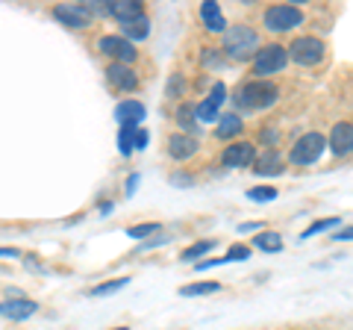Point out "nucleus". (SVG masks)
Returning a JSON list of instances; mask_svg holds the SVG:
<instances>
[{
  "mask_svg": "<svg viewBox=\"0 0 353 330\" xmlns=\"http://www.w3.org/2000/svg\"><path fill=\"white\" fill-rule=\"evenodd\" d=\"M256 50H259L256 30H250L245 24H236V27H227L224 30V53H227L230 59L245 62L250 57H256Z\"/></svg>",
  "mask_w": 353,
  "mask_h": 330,
  "instance_id": "1",
  "label": "nucleus"
},
{
  "mask_svg": "<svg viewBox=\"0 0 353 330\" xmlns=\"http://www.w3.org/2000/svg\"><path fill=\"white\" fill-rule=\"evenodd\" d=\"M277 86H274L271 80H250V83H241V89L236 95V101L241 109H248V113H253V109H268L277 104Z\"/></svg>",
  "mask_w": 353,
  "mask_h": 330,
  "instance_id": "2",
  "label": "nucleus"
},
{
  "mask_svg": "<svg viewBox=\"0 0 353 330\" xmlns=\"http://www.w3.org/2000/svg\"><path fill=\"white\" fill-rule=\"evenodd\" d=\"M285 62H289V53H285L283 45H265L253 57V74L259 80H268L271 74H280L285 68Z\"/></svg>",
  "mask_w": 353,
  "mask_h": 330,
  "instance_id": "3",
  "label": "nucleus"
},
{
  "mask_svg": "<svg viewBox=\"0 0 353 330\" xmlns=\"http://www.w3.org/2000/svg\"><path fill=\"white\" fill-rule=\"evenodd\" d=\"M265 30H271V32H289L294 27H301L303 24V12L297 6H289V3H277V6H268L265 9Z\"/></svg>",
  "mask_w": 353,
  "mask_h": 330,
  "instance_id": "4",
  "label": "nucleus"
},
{
  "mask_svg": "<svg viewBox=\"0 0 353 330\" xmlns=\"http://www.w3.org/2000/svg\"><path fill=\"white\" fill-rule=\"evenodd\" d=\"M324 148H327V139L318 133V130H312V133H303L301 139L294 142V148H292V153H289V159H292L294 165H312V162L321 159Z\"/></svg>",
  "mask_w": 353,
  "mask_h": 330,
  "instance_id": "5",
  "label": "nucleus"
},
{
  "mask_svg": "<svg viewBox=\"0 0 353 330\" xmlns=\"http://www.w3.org/2000/svg\"><path fill=\"white\" fill-rule=\"evenodd\" d=\"M324 41L318 36H297L289 48H285V53L297 62V65H318L324 59Z\"/></svg>",
  "mask_w": 353,
  "mask_h": 330,
  "instance_id": "6",
  "label": "nucleus"
},
{
  "mask_svg": "<svg viewBox=\"0 0 353 330\" xmlns=\"http://www.w3.org/2000/svg\"><path fill=\"white\" fill-rule=\"evenodd\" d=\"M53 18H57L59 24H65L68 30H85L88 24H92V15H88L85 3H59V6H53Z\"/></svg>",
  "mask_w": 353,
  "mask_h": 330,
  "instance_id": "7",
  "label": "nucleus"
},
{
  "mask_svg": "<svg viewBox=\"0 0 353 330\" xmlns=\"http://www.w3.org/2000/svg\"><path fill=\"white\" fill-rule=\"evenodd\" d=\"M97 48H101L103 57H112L121 65L136 62V48H132L124 36H103L101 41H97Z\"/></svg>",
  "mask_w": 353,
  "mask_h": 330,
  "instance_id": "8",
  "label": "nucleus"
},
{
  "mask_svg": "<svg viewBox=\"0 0 353 330\" xmlns=\"http://www.w3.org/2000/svg\"><path fill=\"white\" fill-rule=\"evenodd\" d=\"M227 101V86L224 83H215L212 89H209V97L201 104V106H194V113H197V124H203V121H218V109L224 106Z\"/></svg>",
  "mask_w": 353,
  "mask_h": 330,
  "instance_id": "9",
  "label": "nucleus"
},
{
  "mask_svg": "<svg viewBox=\"0 0 353 330\" xmlns=\"http://www.w3.org/2000/svg\"><path fill=\"white\" fill-rule=\"evenodd\" d=\"M106 80H109V86H112V89H118V92H136V89H139L136 71H132L130 65H121V62L106 65Z\"/></svg>",
  "mask_w": 353,
  "mask_h": 330,
  "instance_id": "10",
  "label": "nucleus"
},
{
  "mask_svg": "<svg viewBox=\"0 0 353 330\" xmlns=\"http://www.w3.org/2000/svg\"><path fill=\"white\" fill-rule=\"evenodd\" d=\"M253 159H256V151H253L250 142H236L221 153L224 168H248V165H253Z\"/></svg>",
  "mask_w": 353,
  "mask_h": 330,
  "instance_id": "11",
  "label": "nucleus"
},
{
  "mask_svg": "<svg viewBox=\"0 0 353 330\" xmlns=\"http://www.w3.org/2000/svg\"><path fill=\"white\" fill-rule=\"evenodd\" d=\"M39 313V304L36 301H27V298H9V301H0V318H12V322H27Z\"/></svg>",
  "mask_w": 353,
  "mask_h": 330,
  "instance_id": "12",
  "label": "nucleus"
},
{
  "mask_svg": "<svg viewBox=\"0 0 353 330\" xmlns=\"http://www.w3.org/2000/svg\"><path fill=\"white\" fill-rule=\"evenodd\" d=\"M330 148H333L336 157H347L350 148H353V124L350 121H339L333 127V133H330Z\"/></svg>",
  "mask_w": 353,
  "mask_h": 330,
  "instance_id": "13",
  "label": "nucleus"
},
{
  "mask_svg": "<svg viewBox=\"0 0 353 330\" xmlns=\"http://www.w3.org/2000/svg\"><path fill=\"white\" fill-rule=\"evenodd\" d=\"M145 115H148V109H145V104H141V101H124V104L115 106V121H118L121 127H124V124L141 127Z\"/></svg>",
  "mask_w": 353,
  "mask_h": 330,
  "instance_id": "14",
  "label": "nucleus"
},
{
  "mask_svg": "<svg viewBox=\"0 0 353 330\" xmlns=\"http://www.w3.org/2000/svg\"><path fill=\"white\" fill-rule=\"evenodd\" d=\"M201 151V145H197V139L194 136H185V133H176L168 139V153L176 159V162H185V159H192L194 153Z\"/></svg>",
  "mask_w": 353,
  "mask_h": 330,
  "instance_id": "15",
  "label": "nucleus"
},
{
  "mask_svg": "<svg viewBox=\"0 0 353 330\" xmlns=\"http://www.w3.org/2000/svg\"><path fill=\"white\" fill-rule=\"evenodd\" d=\"M106 15H112L121 24H127V21L145 15V6H141L139 0H112V3L106 6Z\"/></svg>",
  "mask_w": 353,
  "mask_h": 330,
  "instance_id": "16",
  "label": "nucleus"
},
{
  "mask_svg": "<svg viewBox=\"0 0 353 330\" xmlns=\"http://www.w3.org/2000/svg\"><path fill=\"white\" fill-rule=\"evenodd\" d=\"M201 21L209 32H224L227 30V21H224V12H221V6L215 0H206L201 3Z\"/></svg>",
  "mask_w": 353,
  "mask_h": 330,
  "instance_id": "17",
  "label": "nucleus"
},
{
  "mask_svg": "<svg viewBox=\"0 0 353 330\" xmlns=\"http://www.w3.org/2000/svg\"><path fill=\"white\" fill-rule=\"evenodd\" d=\"M253 171H256L259 177H277V174H283L285 168H283V159L277 153L268 151V153H262V157L253 159Z\"/></svg>",
  "mask_w": 353,
  "mask_h": 330,
  "instance_id": "18",
  "label": "nucleus"
},
{
  "mask_svg": "<svg viewBox=\"0 0 353 330\" xmlns=\"http://www.w3.org/2000/svg\"><path fill=\"white\" fill-rule=\"evenodd\" d=\"M121 27H124V39L130 41V45L150 36V18L148 15H139V18H132V21H127V24H121Z\"/></svg>",
  "mask_w": 353,
  "mask_h": 330,
  "instance_id": "19",
  "label": "nucleus"
},
{
  "mask_svg": "<svg viewBox=\"0 0 353 330\" xmlns=\"http://www.w3.org/2000/svg\"><path fill=\"white\" fill-rule=\"evenodd\" d=\"M241 130H245V121H241L239 115H218V130H215V136L218 139H233V136H239Z\"/></svg>",
  "mask_w": 353,
  "mask_h": 330,
  "instance_id": "20",
  "label": "nucleus"
},
{
  "mask_svg": "<svg viewBox=\"0 0 353 330\" xmlns=\"http://www.w3.org/2000/svg\"><path fill=\"white\" fill-rule=\"evenodd\" d=\"M176 124L185 130V136H192L194 130L201 127V124H197V113H194V106H192V104H183L180 109H176Z\"/></svg>",
  "mask_w": 353,
  "mask_h": 330,
  "instance_id": "21",
  "label": "nucleus"
},
{
  "mask_svg": "<svg viewBox=\"0 0 353 330\" xmlns=\"http://www.w3.org/2000/svg\"><path fill=\"white\" fill-rule=\"evenodd\" d=\"M253 248L259 251H268V254H277V251H283V236L280 233H259L256 239H253Z\"/></svg>",
  "mask_w": 353,
  "mask_h": 330,
  "instance_id": "22",
  "label": "nucleus"
},
{
  "mask_svg": "<svg viewBox=\"0 0 353 330\" xmlns=\"http://www.w3.org/2000/svg\"><path fill=\"white\" fill-rule=\"evenodd\" d=\"M221 289V283L218 280H201V283H192V286H183L180 295L183 298H194V295H212Z\"/></svg>",
  "mask_w": 353,
  "mask_h": 330,
  "instance_id": "23",
  "label": "nucleus"
},
{
  "mask_svg": "<svg viewBox=\"0 0 353 330\" xmlns=\"http://www.w3.org/2000/svg\"><path fill=\"white\" fill-rule=\"evenodd\" d=\"M136 130L139 127H132V124H124L121 127V133H118V151H121V157H130L132 151V142H136Z\"/></svg>",
  "mask_w": 353,
  "mask_h": 330,
  "instance_id": "24",
  "label": "nucleus"
},
{
  "mask_svg": "<svg viewBox=\"0 0 353 330\" xmlns=\"http://www.w3.org/2000/svg\"><path fill=\"white\" fill-rule=\"evenodd\" d=\"M215 245H218L215 239H203V242H194L192 248H185V251H183V260H185V262H192V260H201V257H206V254H209V251H212Z\"/></svg>",
  "mask_w": 353,
  "mask_h": 330,
  "instance_id": "25",
  "label": "nucleus"
},
{
  "mask_svg": "<svg viewBox=\"0 0 353 330\" xmlns=\"http://www.w3.org/2000/svg\"><path fill=\"white\" fill-rule=\"evenodd\" d=\"M124 286H130V278H118V280H106V283H101V286H94L92 292V298H101V295H112V292H121Z\"/></svg>",
  "mask_w": 353,
  "mask_h": 330,
  "instance_id": "26",
  "label": "nucleus"
},
{
  "mask_svg": "<svg viewBox=\"0 0 353 330\" xmlns=\"http://www.w3.org/2000/svg\"><path fill=\"white\" fill-rule=\"evenodd\" d=\"M336 224H341V218H321V222H312V224H309L303 233H301V239H312L315 233H324V230L336 227Z\"/></svg>",
  "mask_w": 353,
  "mask_h": 330,
  "instance_id": "27",
  "label": "nucleus"
},
{
  "mask_svg": "<svg viewBox=\"0 0 353 330\" xmlns=\"http://www.w3.org/2000/svg\"><path fill=\"white\" fill-rule=\"evenodd\" d=\"M248 197L256 204H268L277 197V189H274V186H253V189H248Z\"/></svg>",
  "mask_w": 353,
  "mask_h": 330,
  "instance_id": "28",
  "label": "nucleus"
},
{
  "mask_svg": "<svg viewBox=\"0 0 353 330\" xmlns=\"http://www.w3.org/2000/svg\"><path fill=\"white\" fill-rule=\"evenodd\" d=\"M159 230V224L157 222H148V224H136V227H130L127 230V236L130 239H145V236H153Z\"/></svg>",
  "mask_w": 353,
  "mask_h": 330,
  "instance_id": "29",
  "label": "nucleus"
},
{
  "mask_svg": "<svg viewBox=\"0 0 353 330\" xmlns=\"http://www.w3.org/2000/svg\"><path fill=\"white\" fill-rule=\"evenodd\" d=\"M233 260H250V248H245V245H233L224 254V262H233Z\"/></svg>",
  "mask_w": 353,
  "mask_h": 330,
  "instance_id": "30",
  "label": "nucleus"
},
{
  "mask_svg": "<svg viewBox=\"0 0 353 330\" xmlns=\"http://www.w3.org/2000/svg\"><path fill=\"white\" fill-rule=\"evenodd\" d=\"M148 142H150L148 130H145V127H139V130H136V142H132V148L141 151V148H148Z\"/></svg>",
  "mask_w": 353,
  "mask_h": 330,
  "instance_id": "31",
  "label": "nucleus"
},
{
  "mask_svg": "<svg viewBox=\"0 0 353 330\" xmlns=\"http://www.w3.org/2000/svg\"><path fill=\"white\" fill-rule=\"evenodd\" d=\"M165 242H168V236H162V239H153V242H145V245H141V251H150V248H159V245H165Z\"/></svg>",
  "mask_w": 353,
  "mask_h": 330,
  "instance_id": "32",
  "label": "nucleus"
},
{
  "mask_svg": "<svg viewBox=\"0 0 353 330\" xmlns=\"http://www.w3.org/2000/svg\"><path fill=\"white\" fill-rule=\"evenodd\" d=\"M262 142H265V145H268V142H277V130H268V127H265V130H262Z\"/></svg>",
  "mask_w": 353,
  "mask_h": 330,
  "instance_id": "33",
  "label": "nucleus"
},
{
  "mask_svg": "<svg viewBox=\"0 0 353 330\" xmlns=\"http://www.w3.org/2000/svg\"><path fill=\"white\" fill-rule=\"evenodd\" d=\"M253 230H259L256 222H245V224H239V233H253Z\"/></svg>",
  "mask_w": 353,
  "mask_h": 330,
  "instance_id": "34",
  "label": "nucleus"
},
{
  "mask_svg": "<svg viewBox=\"0 0 353 330\" xmlns=\"http://www.w3.org/2000/svg\"><path fill=\"white\" fill-rule=\"evenodd\" d=\"M0 257H3V260H15V257H21V254H18L15 248H0Z\"/></svg>",
  "mask_w": 353,
  "mask_h": 330,
  "instance_id": "35",
  "label": "nucleus"
},
{
  "mask_svg": "<svg viewBox=\"0 0 353 330\" xmlns=\"http://www.w3.org/2000/svg\"><path fill=\"white\" fill-rule=\"evenodd\" d=\"M350 236H353V230H350V227H345V230H341V233H336L333 239H336V242H347Z\"/></svg>",
  "mask_w": 353,
  "mask_h": 330,
  "instance_id": "36",
  "label": "nucleus"
},
{
  "mask_svg": "<svg viewBox=\"0 0 353 330\" xmlns=\"http://www.w3.org/2000/svg\"><path fill=\"white\" fill-rule=\"evenodd\" d=\"M136 186H139V174H132V177L127 180V195H132V192H136Z\"/></svg>",
  "mask_w": 353,
  "mask_h": 330,
  "instance_id": "37",
  "label": "nucleus"
},
{
  "mask_svg": "<svg viewBox=\"0 0 353 330\" xmlns=\"http://www.w3.org/2000/svg\"><path fill=\"white\" fill-rule=\"evenodd\" d=\"M115 330H130V327H115Z\"/></svg>",
  "mask_w": 353,
  "mask_h": 330,
  "instance_id": "38",
  "label": "nucleus"
}]
</instances>
